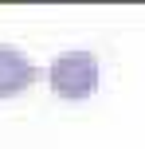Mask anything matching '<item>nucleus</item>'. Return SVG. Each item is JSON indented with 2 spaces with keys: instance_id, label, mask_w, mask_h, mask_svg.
<instances>
[{
  "instance_id": "f257e3e1",
  "label": "nucleus",
  "mask_w": 145,
  "mask_h": 149,
  "mask_svg": "<svg viewBox=\"0 0 145 149\" xmlns=\"http://www.w3.org/2000/svg\"><path fill=\"white\" fill-rule=\"evenodd\" d=\"M51 90L67 102H83L98 90V59L90 51H63L47 71Z\"/></svg>"
},
{
  "instance_id": "f03ea898",
  "label": "nucleus",
  "mask_w": 145,
  "mask_h": 149,
  "mask_svg": "<svg viewBox=\"0 0 145 149\" xmlns=\"http://www.w3.org/2000/svg\"><path fill=\"white\" fill-rule=\"evenodd\" d=\"M31 82H35L31 59L24 51H16V47H4V43H0V98L20 94V90H28Z\"/></svg>"
}]
</instances>
